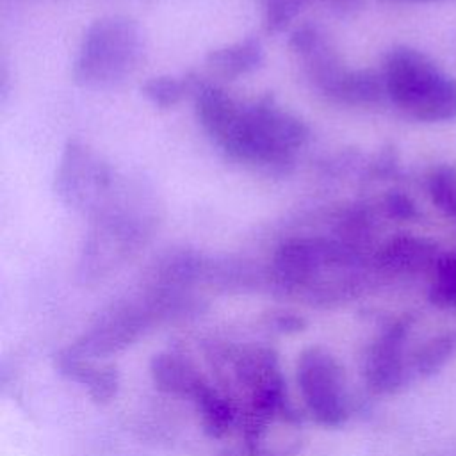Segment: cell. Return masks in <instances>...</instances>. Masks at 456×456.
Returning <instances> with one entry per match:
<instances>
[{"mask_svg":"<svg viewBox=\"0 0 456 456\" xmlns=\"http://www.w3.org/2000/svg\"><path fill=\"white\" fill-rule=\"evenodd\" d=\"M381 73L387 98L406 116L424 123L456 119V78L424 52L395 46L385 55Z\"/></svg>","mask_w":456,"mask_h":456,"instance_id":"6da1fadb","label":"cell"},{"mask_svg":"<svg viewBox=\"0 0 456 456\" xmlns=\"http://www.w3.org/2000/svg\"><path fill=\"white\" fill-rule=\"evenodd\" d=\"M142 53V34L128 18H102L84 34L73 78L84 87H112L134 71Z\"/></svg>","mask_w":456,"mask_h":456,"instance_id":"7a4b0ae2","label":"cell"},{"mask_svg":"<svg viewBox=\"0 0 456 456\" xmlns=\"http://www.w3.org/2000/svg\"><path fill=\"white\" fill-rule=\"evenodd\" d=\"M297 381L305 403L319 422L335 426L342 420L344 383L338 365L328 353L321 349L303 353L297 363Z\"/></svg>","mask_w":456,"mask_h":456,"instance_id":"3957f363","label":"cell"},{"mask_svg":"<svg viewBox=\"0 0 456 456\" xmlns=\"http://www.w3.org/2000/svg\"><path fill=\"white\" fill-rule=\"evenodd\" d=\"M110 185L109 167L82 144L69 141L55 173V192L71 208L91 207Z\"/></svg>","mask_w":456,"mask_h":456,"instance_id":"277c9868","label":"cell"},{"mask_svg":"<svg viewBox=\"0 0 456 456\" xmlns=\"http://www.w3.org/2000/svg\"><path fill=\"white\" fill-rule=\"evenodd\" d=\"M189 89L194 94L196 116L201 126L216 139L217 144H221L235 128L240 118V109L212 84L189 78Z\"/></svg>","mask_w":456,"mask_h":456,"instance_id":"5b68a950","label":"cell"},{"mask_svg":"<svg viewBox=\"0 0 456 456\" xmlns=\"http://www.w3.org/2000/svg\"><path fill=\"white\" fill-rule=\"evenodd\" d=\"M319 87L331 98L344 103H378L387 96V86L383 73L358 69L346 71L337 69L324 78Z\"/></svg>","mask_w":456,"mask_h":456,"instance_id":"8992f818","label":"cell"},{"mask_svg":"<svg viewBox=\"0 0 456 456\" xmlns=\"http://www.w3.org/2000/svg\"><path fill=\"white\" fill-rule=\"evenodd\" d=\"M264 61V50L258 39L246 37L230 46L212 50L207 62L226 77H237L256 69Z\"/></svg>","mask_w":456,"mask_h":456,"instance_id":"52a82bcc","label":"cell"},{"mask_svg":"<svg viewBox=\"0 0 456 456\" xmlns=\"http://www.w3.org/2000/svg\"><path fill=\"white\" fill-rule=\"evenodd\" d=\"M435 255V244L419 237H395L379 253V260L387 267L410 269L429 262Z\"/></svg>","mask_w":456,"mask_h":456,"instance_id":"ba28073f","label":"cell"},{"mask_svg":"<svg viewBox=\"0 0 456 456\" xmlns=\"http://www.w3.org/2000/svg\"><path fill=\"white\" fill-rule=\"evenodd\" d=\"M433 203L447 216L456 219V167L438 166L428 180Z\"/></svg>","mask_w":456,"mask_h":456,"instance_id":"9c48e42d","label":"cell"},{"mask_svg":"<svg viewBox=\"0 0 456 456\" xmlns=\"http://www.w3.org/2000/svg\"><path fill=\"white\" fill-rule=\"evenodd\" d=\"M142 94L157 107L176 105L189 89V78L180 80L175 77H153L141 87Z\"/></svg>","mask_w":456,"mask_h":456,"instance_id":"30bf717a","label":"cell"},{"mask_svg":"<svg viewBox=\"0 0 456 456\" xmlns=\"http://www.w3.org/2000/svg\"><path fill=\"white\" fill-rule=\"evenodd\" d=\"M265 7V25L271 32L283 30L299 12L305 0H262Z\"/></svg>","mask_w":456,"mask_h":456,"instance_id":"8fae6325","label":"cell"},{"mask_svg":"<svg viewBox=\"0 0 456 456\" xmlns=\"http://www.w3.org/2000/svg\"><path fill=\"white\" fill-rule=\"evenodd\" d=\"M289 45H290V48L294 52L308 57L321 45H324V39H322V36L319 34V30L314 25H301L299 28H296L292 32Z\"/></svg>","mask_w":456,"mask_h":456,"instance_id":"7c38bea8","label":"cell"},{"mask_svg":"<svg viewBox=\"0 0 456 456\" xmlns=\"http://www.w3.org/2000/svg\"><path fill=\"white\" fill-rule=\"evenodd\" d=\"M385 210L390 217L401 219V221H410V219L419 217V210H417V205L413 203V200L399 191H392L387 194Z\"/></svg>","mask_w":456,"mask_h":456,"instance_id":"4fadbf2b","label":"cell"},{"mask_svg":"<svg viewBox=\"0 0 456 456\" xmlns=\"http://www.w3.org/2000/svg\"><path fill=\"white\" fill-rule=\"evenodd\" d=\"M436 296L447 303H456V256L440 265Z\"/></svg>","mask_w":456,"mask_h":456,"instance_id":"5bb4252c","label":"cell"},{"mask_svg":"<svg viewBox=\"0 0 456 456\" xmlns=\"http://www.w3.org/2000/svg\"><path fill=\"white\" fill-rule=\"evenodd\" d=\"M408 2H422V4H436V2H449V0H408Z\"/></svg>","mask_w":456,"mask_h":456,"instance_id":"9a60e30c","label":"cell"}]
</instances>
